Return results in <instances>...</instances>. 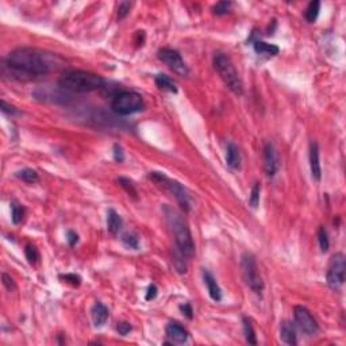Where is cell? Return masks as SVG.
I'll return each mask as SVG.
<instances>
[{"instance_id": "obj_1", "label": "cell", "mask_w": 346, "mask_h": 346, "mask_svg": "<svg viewBox=\"0 0 346 346\" xmlns=\"http://www.w3.org/2000/svg\"><path fill=\"white\" fill-rule=\"evenodd\" d=\"M65 65L58 54L35 48H19L12 50L1 65V73L11 80H41Z\"/></svg>"}, {"instance_id": "obj_2", "label": "cell", "mask_w": 346, "mask_h": 346, "mask_svg": "<svg viewBox=\"0 0 346 346\" xmlns=\"http://www.w3.org/2000/svg\"><path fill=\"white\" fill-rule=\"evenodd\" d=\"M164 214L167 216V222L171 227L178 254H181L184 259H192L195 254V243L185 219L169 205L164 207Z\"/></svg>"}, {"instance_id": "obj_3", "label": "cell", "mask_w": 346, "mask_h": 346, "mask_svg": "<svg viewBox=\"0 0 346 346\" xmlns=\"http://www.w3.org/2000/svg\"><path fill=\"white\" fill-rule=\"evenodd\" d=\"M58 86L73 93H88L103 88L104 79L86 70H66L59 77Z\"/></svg>"}, {"instance_id": "obj_4", "label": "cell", "mask_w": 346, "mask_h": 346, "mask_svg": "<svg viewBox=\"0 0 346 346\" xmlns=\"http://www.w3.org/2000/svg\"><path fill=\"white\" fill-rule=\"evenodd\" d=\"M214 68L218 72V75L221 76L223 83L226 84L227 88L235 93L237 96L243 95V84L241 77L235 70V66L232 64L230 57L225 53H216L214 56Z\"/></svg>"}, {"instance_id": "obj_5", "label": "cell", "mask_w": 346, "mask_h": 346, "mask_svg": "<svg viewBox=\"0 0 346 346\" xmlns=\"http://www.w3.org/2000/svg\"><path fill=\"white\" fill-rule=\"evenodd\" d=\"M111 108L118 115H131L142 111L145 108V102L138 92L122 91L114 96Z\"/></svg>"}, {"instance_id": "obj_6", "label": "cell", "mask_w": 346, "mask_h": 346, "mask_svg": "<svg viewBox=\"0 0 346 346\" xmlns=\"http://www.w3.org/2000/svg\"><path fill=\"white\" fill-rule=\"evenodd\" d=\"M149 178L164 189H167L168 192H171L185 212H188L191 210V199H189L188 192L178 181L169 178L167 174H164L162 172H150L149 173Z\"/></svg>"}, {"instance_id": "obj_7", "label": "cell", "mask_w": 346, "mask_h": 346, "mask_svg": "<svg viewBox=\"0 0 346 346\" xmlns=\"http://www.w3.org/2000/svg\"><path fill=\"white\" fill-rule=\"evenodd\" d=\"M241 268H242L243 280L246 283V286L256 293L261 295L264 291V281L260 275L257 261L254 259L253 254L245 253L241 259Z\"/></svg>"}, {"instance_id": "obj_8", "label": "cell", "mask_w": 346, "mask_h": 346, "mask_svg": "<svg viewBox=\"0 0 346 346\" xmlns=\"http://www.w3.org/2000/svg\"><path fill=\"white\" fill-rule=\"evenodd\" d=\"M346 275V259L344 253H335L330 259L329 268L326 273L327 284L331 289H338L344 286Z\"/></svg>"}, {"instance_id": "obj_9", "label": "cell", "mask_w": 346, "mask_h": 346, "mask_svg": "<svg viewBox=\"0 0 346 346\" xmlns=\"http://www.w3.org/2000/svg\"><path fill=\"white\" fill-rule=\"evenodd\" d=\"M158 58L161 59L164 64L168 65V68L172 69L174 73H177L180 76H188V66L184 62L181 54L178 53L177 50L171 48L160 49L158 50Z\"/></svg>"}, {"instance_id": "obj_10", "label": "cell", "mask_w": 346, "mask_h": 346, "mask_svg": "<svg viewBox=\"0 0 346 346\" xmlns=\"http://www.w3.org/2000/svg\"><path fill=\"white\" fill-rule=\"evenodd\" d=\"M293 318H295V323L297 324V327L302 330L304 334L314 335L318 333V322L306 307L296 306L293 308Z\"/></svg>"}, {"instance_id": "obj_11", "label": "cell", "mask_w": 346, "mask_h": 346, "mask_svg": "<svg viewBox=\"0 0 346 346\" xmlns=\"http://www.w3.org/2000/svg\"><path fill=\"white\" fill-rule=\"evenodd\" d=\"M264 168L268 177H273L279 171V158L273 144H265L264 146Z\"/></svg>"}, {"instance_id": "obj_12", "label": "cell", "mask_w": 346, "mask_h": 346, "mask_svg": "<svg viewBox=\"0 0 346 346\" xmlns=\"http://www.w3.org/2000/svg\"><path fill=\"white\" fill-rule=\"evenodd\" d=\"M165 333L169 340L172 341V344H185L188 341V331L184 329L178 322H169L165 327Z\"/></svg>"}, {"instance_id": "obj_13", "label": "cell", "mask_w": 346, "mask_h": 346, "mask_svg": "<svg viewBox=\"0 0 346 346\" xmlns=\"http://www.w3.org/2000/svg\"><path fill=\"white\" fill-rule=\"evenodd\" d=\"M310 169L311 176L315 181H319L322 178V168H320V160H319V145L317 142L310 144Z\"/></svg>"}, {"instance_id": "obj_14", "label": "cell", "mask_w": 346, "mask_h": 346, "mask_svg": "<svg viewBox=\"0 0 346 346\" xmlns=\"http://www.w3.org/2000/svg\"><path fill=\"white\" fill-rule=\"evenodd\" d=\"M202 275H203V280H204V284L205 287H207V291H208V295H210L211 299H212L214 302H221L222 300L221 287H219V284L216 283V279L214 277V275L205 269H203Z\"/></svg>"}, {"instance_id": "obj_15", "label": "cell", "mask_w": 346, "mask_h": 346, "mask_svg": "<svg viewBox=\"0 0 346 346\" xmlns=\"http://www.w3.org/2000/svg\"><path fill=\"white\" fill-rule=\"evenodd\" d=\"M280 337L287 345L295 346L297 344L296 330L289 320H283L280 323Z\"/></svg>"}, {"instance_id": "obj_16", "label": "cell", "mask_w": 346, "mask_h": 346, "mask_svg": "<svg viewBox=\"0 0 346 346\" xmlns=\"http://www.w3.org/2000/svg\"><path fill=\"white\" fill-rule=\"evenodd\" d=\"M108 308L100 302H96L93 304V307L91 310V317H92V322L96 327H100L103 324L107 322L108 319Z\"/></svg>"}, {"instance_id": "obj_17", "label": "cell", "mask_w": 346, "mask_h": 346, "mask_svg": "<svg viewBox=\"0 0 346 346\" xmlns=\"http://www.w3.org/2000/svg\"><path fill=\"white\" fill-rule=\"evenodd\" d=\"M253 49L256 53L265 56V57H275V56L280 53V48L277 45L264 42V41H260V39L254 41Z\"/></svg>"}, {"instance_id": "obj_18", "label": "cell", "mask_w": 346, "mask_h": 346, "mask_svg": "<svg viewBox=\"0 0 346 346\" xmlns=\"http://www.w3.org/2000/svg\"><path fill=\"white\" fill-rule=\"evenodd\" d=\"M226 162L229 167L237 171L241 167V151L235 144L230 142L226 147Z\"/></svg>"}, {"instance_id": "obj_19", "label": "cell", "mask_w": 346, "mask_h": 346, "mask_svg": "<svg viewBox=\"0 0 346 346\" xmlns=\"http://www.w3.org/2000/svg\"><path fill=\"white\" fill-rule=\"evenodd\" d=\"M122 226H123V221H122V218H120V215H119L116 211L114 210V208H110V210L107 211V229L108 231L111 232L113 235H116L119 231H120V229H122Z\"/></svg>"}, {"instance_id": "obj_20", "label": "cell", "mask_w": 346, "mask_h": 346, "mask_svg": "<svg viewBox=\"0 0 346 346\" xmlns=\"http://www.w3.org/2000/svg\"><path fill=\"white\" fill-rule=\"evenodd\" d=\"M154 81H156V86L162 89V91H168L172 92V93H177V86H176V83L169 77V76L164 75V73H160L154 77Z\"/></svg>"}, {"instance_id": "obj_21", "label": "cell", "mask_w": 346, "mask_h": 346, "mask_svg": "<svg viewBox=\"0 0 346 346\" xmlns=\"http://www.w3.org/2000/svg\"><path fill=\"white\" fill-rule=\"evenodd\" d=\"M319 11H320V1L319 0H313L310 1V4L307 5V8L304 11V18L308 23H314L318 19Z\"/></svg>"}, {"instance_id": "obj_22", "label": "cell", "mask_w": 346, "mask_h": 346, "mask_svg": "<svg viewBox=\"0 0 346 346\" xmlns=\"http://www.w3.org/2000/svg\"><path fill=\"white\" fill-rule=\"evenodd\" d=\"M25 215H26V210L25 207L16 202H12L11 203V219H12V223L14 225H19L23 222L25 219Z\"/></svg>"}, {"instance_id": "obj_23", "label": "cell", "mask_w": 346, "mask_h": 346, "mask_svg": "<svg viewBox=\"0 0 346 346\" xmlns=\"http://www.w3.org/2000/svg\"><path fill=\"white\" fill-rule=\"evenodd\" d=\"M15 176L18 178L23 180L25 183L29 184L37 183L38 180H39L38 172L37 171H34V169H31V168H25V169H22V171H18V172L15 173Z\"/></svg>"}, {"instance_id": "obj_24", "label": "cell", "mask_w": 346, "mask_h": 346, "mask_svg": "<svg viewBox=\"0 0 346 346\" xmlns=\"http://www.w3.org/2000/svg\"><path fill=\"white\" fill-rule=\"evenodd\" d=\"M242 322H243V333H245V338H246V341H248V344H250V345H257L256 331H254L252 320L245 317V318L242 319Z\"/></svg>"}, {"instance_id": "obj_25", "label": "cell", "mask_w": 346, "mask_h": 346, "mask_svg": "<svg viewBox=\"0 0 346 346\" xmlns=\"http://www.w3.org/2000/svg\"><path fill=\"white\" fill-rule=\"evenodd\" d=\"M25 256H26L27 261L30 265L38 264V261H39V252H38L37 246L32 245V243H27L25 246Z\"/></svg>"}, {"instance_id": "obj_26", "label": "cell", "mask_w": 346, "mask_h": 346, "mask_svg": "<svg viewBox=\"0 0 346 346\" xmlns=\"http://www.w3.org/2000/svg\"><path fill=\"white\" fill-rule=\"evenodd\" d=\"M260 194H261V184L254 183L249 195V204L252 208H257L260 204Z\"/></svg>"}, {"instance_id": "obj_27", "label": "cell", "mask_w": 346, "mask_h": 346, "mask_svg": "<svg viewBox=\"0 0 346 346\" xmlns=\"http://www.w3.org/2000/svg\"><path fill=\"white\" fill-rule=\"evenodd\" d=\"M118 184L122 187V188L127 192V194L131 196V198H134V199H137L138 196V192H137V189H135V187H134V184H133V181H130L129 178H126V177H118Z\"/></svg>"}, {"instance_id": "obj_28", "label": "cell", "mask_w": 346, "mask_h": 346, "mask_svg": "<svg viewBox=\"0 0 346 346\" xmlns=\"http://www.w3.org/2000/svg\"><path fill=\"white\" fill-rule=\"evenodd\" d=\"M318 241H319V246H320V250L326 253L330 248V241H329V235H327V231L323 226L319 227L318 230Z\"/></svg>"}, {"instance_id": "obj_29", "label": "cell", "mask_w": 346, "mask_h": 346, "mask_svg": "<svg viewBox=\"0 0 346 346\" xmlns=\"http://www.w3.org/2000/svg\"><path fill=\"white\" fill-rule=\"evenodd\" d=\"M231 7H232L231 1H219V3H216V4L212 7V12H214L215 15H219V16L226 15V14L230 12Z\"/></svg>"}, {"instance_id": "obj_30", "label": "cell", "mask_w": 346, "mask_h": 346, "mask_svg": "<svg viewBox=\"0 0 346 346\" xmlns=\"http://www.w3.org/2000/svg\"><path fill=\"white\" fill-rule=\"evenodd\" d=\"M122 242L130 249H134V250H138L140 248V239L137 238V235L134 234H130V232H126L122 235Z\"/></svg>"}, {"instance_id": "obj_31", "label": "cell", "mask_w": 346, "mask_h": 346, "mask_svg": "<svg viewBox=\"0 0 346 346\" xmlns=\"http://www.w3.org/2000/svg\"><path fill=\"white\" fill-rule=\"evenodd\" d=\"M59 279L73 287H79L81 284V277L76 273H65V275L59 276Z\"/></svg>"}, {"instance_id": "obj_32", "label": "cell", "mask_w": 346, "mask_h": 346, "mask_svg": "<svg viewBox=\"0 0 346 346\" xmlns=\"http://www.w3.org/2000/svg\"><path fill=\"white\" fill-rule=\"evenodd\" d=\"M130 8H131V3H130V1H122V3L119 4V8H118L119 21H122V19H124L126 16L129 15Z\"/></svg>"}, {"instance_id": "obj_33", "label": "cell", "mask_w": 346, "mask_h": 346, "mask_svg": "<svg viewBox=\"0 0 346 346\" xmlns=\"http://www.w3.org/2000/svg\"><path fill=\"white\" fill-rule=\"evenodd\" d=\"M113 154H114V160L116 162H123L124 161V151L123 147L119 145V144H115L113 147Z\"/></svg>"}, {"instance_id": "obj_34", "label": "cell", "mask_w": 346, "mask_h": 346, "mask_svg": "<svg viewBox=\"0 0 346 346\" xmlns=\"http://www.w3.org/2000/svg\"><path fill=\"white\" fill-rule=\"evenodd\" d=\"M1 279H3V284H4V287L8 289V291L10 292L15 291L16 289L15 281L12 280V277H11V276H8L7 273H3V275H1Z\"/></svg>"}, {"instance_id": "obj_35", "label": "cell", "mask_w": 346, "mask_h": 346, "mask_svg": "<svg viewBox=\"0 0 346 346\" xmlns=\"http://www.w3.org/2000/svg\"><path fill=\"white\" fill-rule=\"evenodd\" d=\"M0 108H1V111H3L4 114H7V115H16V114H19V111H18L14 106L7 104L4 100H1V102H0Z\"/></svg>"}, {"instance_id": "obj_36", "label": "cell", "mask_w": 346, "mask_h": 346, "mask_svg": "<svg viewBox=\"0 0 346 346\" xmlns=\"http://www.w3.org/2000/svg\"><path fill=\"white\" fill-rule=\"evenodd\" d=\"M116 331L120 335H127L131 331V324L129 322H119L116 324Z\"/></svg>"}, {"instance_id": "obj_37", "label": "cell", "mask_w": 346, "mask_h": 346, "mask_svg": "<svg viewBox=\"0 0 346 346\" xmlns=\"http://www.w3.org/2000/svg\"><path fill=\"white\" fill-rule=\"evenodd\" d=\"M178 308H180V311L183 313V315H185L188 319L194 318V310H192V306H191L189 303H184V304H181Z\"/></svg>"}, {"instance_id": "obj_38", "label": "cell", "mask_w": 346, "mask_h": 346, "mask_svg": "<svg viewBox=\"0 0 346 346\" xmlns=\"http://www.w3.org/2000/svg\"><path fill=\"white\" fill-rule=\"evenodd\" d=\"M157 293H158L157 287L154 286V284H150V286L147 287V291H146L145 299L147 300V302H150V300H153V299H156Z\"/></svg>"}, {"instance_id": "obj_39", "label": "cell", "mask_w": 346, "mask_h": 346, "mask_svg": "<svg viewBox=\"0 0 346 346\" xmlns=\"http://www.w3.org/2000/svg\"><path fill=\"white\" fill-rule=\"evenodd\" d=\"M66 239H68V243H69L70 246H75L76 243L79 242V235L73 230H69V231L66 232Z\"/></svg>"}]
</instances>
